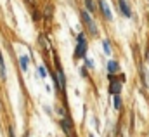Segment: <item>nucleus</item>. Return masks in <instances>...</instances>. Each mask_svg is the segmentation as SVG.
Returning <instances> with one entry per match:
<instances>
[{
  "instance_id": "1",
  "label": "nucleus",
  "mask_w": 149,
  "mask_h": 137,
  "mask_svg": "<svg viewBox=\"0 0 149 137\" xmlns=\"http://www.w3.org/2000/svg\"><path fill=\"white\" fill-rule=\"evenodd\" d=\"M74 56L76 57H83L85 56V35L83 33L78 35V47L74 50Z\"/></svg>"
},
{
  "instance_id": "2",
  "label": "nucleus",
  "mask_w": 149,
  "mask_h": 137,
  "mask_svg": "<svg viewBox=\"0 0 149 137\" xmlns=\"http://www.w3.org/2000/svg\"><path fill=\"white\" fill-rule=\"evenodd\" d=\"M81 17H83V21L87 23V26H88V30H90V33H92V35H97V28H95V23L92 21V17H90V14H88L87 10H81Z\"/></svg>"
},
{
  "instance_id": "3",
  "label": "nucleus",
  "mask_w": 149,
  "mask_h": 137,
  "mask_svg": "<svg viewBox=\"0 0 149 137\" xmlns=\"http://www.w3.org/2000/svg\"><path fill=\"white\" fill-rule=\"evenodd\" d=\"M101 10L104 12V16H106V19H111V10H109V7H108V3H106L104 0H101Z\"/></svg>"
},
{
  "instance_id": "4",
  "label": "nucleus",
  "mask_w": 149,
  "mask_h": 137,
  "mask_svg": "<svg viewBox=\"0 0 149 137\" xmlns=\"http://www.w3.org/2000/svg\"><path fill=\"white\" fill-rule=\"evenodd\" d=\"M120 7H121V10H123L125 16H132V12H130V9H128V5H127L125 0H120Z\"/></svg>"
},
{
  "instance_id": "5",
  "label": "nucleus",
  "mask_w": 149,
  "mask_h": 137,
  "mask_svg": "<svg viewBox=\"0 0 149 137\" xmlns=\"http://www.w3.org/2000/svg\"><path fill=\"white\" fill-rule=\"evenodd\" d=\"M118 69H120L118 63H116V61H109V64H108V71H109V73H116Z\"/></svg>"
},
{
  "instance_id": "6",
  "label": "nucleus",
  "mask_w": 149,
  "mask_h": 137,
  "mask_svg": "<svg viewBox=\"0 0 149 137\" xmlns=\"http://www.w3.org/2000/svg\"><path fill=\"white\" fill-rule=\"evenodd\" d=\"M61 125H63V129H64L66 132H71V122H70L68 118H64V120H61Z\"/></svg>"
},
{
  "instance_id": "7",
  "label": "nucleus",
  "mask_w": 149,
  "mask_h": 137,
  "mask_svg": "<svg viewBox=\"0 0 149 137\" xmlns=\"http://www.w3.org/2000/svg\"><path fill=\"white\" fill-rule=\"evenodd\" d=\"M0 75H2V78L5 80V66H3V57H2V52H0Z\"/></svg>"
},
{
  "instance_id": "8",
  "label": "nucleus",
  "mask_w": 149,
  "mask_h": 137,
  "mask_svg": "<svg viewBox=\"0 0 149 137\" xmlns=\"http://www.w3.org/2000/svg\"><path fill=\"white\" fill-rule=\"evenodd\" d=\"M21 68H23V71H26V69H28V59H26L24 56L21 57Z\"/></svg>"
},
{
  "instance_id": "9",
  "label": "nucleus",
  "mask_w": 149,
  "mask_h": 137,
  "mask_svg": "<svg viewBox=\"0 0 149 137\" xmlns=\"http://www.w3.org/2000/svg\"><path fill=\"white\" fill-rule=\"evenodd\" d=\"M113 103H114V108H116V109H120V106H121V101H120V96H114Z\"/></svg>"
},
{
  "instance_id": "10",
  "label": "nucleus",
  "mask_w": 149,
  "mask_h": 137,
  "mask_svg": "<svg viewBox=\"0 0 149 137\" xmlns=\"http://www.w3.org/2000/svg\"><path fill=\"white\" fill-rule=\"evenodd\" d=\"M102 45H104V50H106V54H111V49H109V43H108V40H102Z\"/></svg>"
},
{
  "instance_id": "11",
  "label": "nucleus",
  "mask_w": 149,
  "mask_h": 137,
  "mask_svg": "<svg viewBox=\"0 0 149 137\" xmlns=\"http://www.w3.org/2000/svg\"><path fill=\"white\" fill-rule=\"evenodd\" d=\"M85 5L88 7V12H92V10H94V2H92V0H85Z\"/></svg>"
},
{
  "instance_id": "12",
  "label": "nucleus",
  "mask_w": 149,
  "mask_h": 137,
  "mask_svg": "<svg viewBox=\"0 0 149 137\" xmlns=\"http://www.w3.org/2000/svg\"><path fill=\"white\" fill-rule=\"evenodd\" d=\"M9 134H10V137H14V129H12V127L9 129Z\"/></svg>"
},
{
  "instance_id": "13",
  "label": "nucleus",
  "mask_w": 149,
  "mask_h": 137,
  "mask_svg": "<svg viewBox=\"0 0 149 137\" xmlns=\"http://www.w3.org/2000/svg\"><path fill=\"white\" fill-rule=\"evenodd\" d=\"M30 2H31V0H30Z\"/></svg>"
}]
</instances>
